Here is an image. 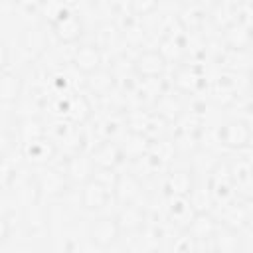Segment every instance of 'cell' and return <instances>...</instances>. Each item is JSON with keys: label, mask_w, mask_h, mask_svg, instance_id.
I'll list each match as a JSON object with an SVG mask.
<instances>
[{"label": "cell", "mask_w": 253, "mask_h": 253, "mask_svg": "<svg viewBox=\"0 0 253 253\" xmlns=\"http://www.w3.org/2000/svg\"><path fill=\"white\" fill-rule=\"evenodd\" d=\"M36 192H38V200L42 198H47V200H53V198H59L67 192V188L71 186L69 180L65 178L63 170H57V168H43L36 178Z\"/></svg>", "instance_id": "cell-1"}, {"label": "cell", "mask_w": 253, "mask_h": 253, "mask_svg": "<svg viewBox=\"0 0 253 253\" xmlns=\"http://www.w3.org/2000/svg\"><path fill=\"white\" fill-rule=\"evenodd\" d=\"M121 237V227L115 215H103L91 221L89 225V241L97 249H109L113 247Z\"/></svg>", "instance_id": "cell-2"}, {"label": "cell", "mask_w": 253, "mask_h": 253, "mask_svg": "<svg viewBox=\"0 0 253 253\" xmlns=\"http://www.w3.org/2000/svg\"><path fill=\"white\" fill-rule=\"evenodd\" d=\"M53 36L63 43H75L83 36V22L71 10H61L51 22Z\"/></svg>", "instance_id": "cell-3"}, {"label": "cell", "mask_w": 253, "mask_h": 253, "mask_svg": "<svg viewBox=\"0 0 253 253\" xmlns=\"http://www.w3.org/2000/svg\"><path fill=\"white\" fill-rule=\"evenodd\" d=\"M63 174L69 180V184H85L93 178L95 174V164L91 160V154H83V152H75L65 160L63 166Z\"/></svg>", "instance_id": "cell-4"}, {"label": "cell", "mask_w": 253, "mask_h": 253, "mask_svg": "<svg viewBox=\"0 0 253 253\" xmlns=\"http://www.w3.org/2000/svg\"><path fill=\"white\" fill-rule=\"evenodd\" d=\"M111 196H113V192L107 186H103L101 182L91 178L89 182H85L81 186V208L85 211H99L109 204Z\"/></svg>", "instance_id": "cell-5"}, {"label": "cell", "mask_w": 253, "mask_h": 253, "mask_svg": "<svg viewBox=\"0 0 253 253\" xmlns=\"http://www.w3.org/2000/svg\"><path fill=\"white\" fill-rule=\"evenodd\" d=\"M219 140L233 150H243L251 144V128L243 121H231L219 130Z\"/></svg>", "instance_id": "cell-6"}, {"label": "cell", "mask_w": 253, "mask_h": 253, "mask_svg": "<svg viewBox=\"0 0 253 253\" xmlns=\"http://www.w3.org/2000/svg\"><path fill=\"white\" fill-rule=\"evenodd\" d=\"M142 192V184L134 174H117L115 186H113V196L119 206H128L138 200Z\"/></svg>", "instance_id": "cell-7"}, {"label": "cell", "mask_w": 253, "mask_h": 253, "mask_svg": "<svg viewBox=\"0 0 253 253\" xmlns=\"http://www.w3.org/2000/svg\"><path fill=\"white\" fill-rule=\"evenodd\" d=\"M101 61H103V53L95 43H79L73 51V65L85 75L99 71Z\"/></svg>", "instance_id": "cell-8"}, {"label": "cell", "mask_w": 253, "mask_h": 253, "mask_svg": "<svg viewBox=\"0 0 253 253\" xmlns=\"http://www.w3.org/2000/svg\"><path fill=\"white\" fill-rule=\"evenodd\" d=\"M134 71L144 77V79H156L164 73V67H166V61L164 57L158 53V49H144L138 53V57L134 59L132 63Z\"/></svg>", "instance_id": "cell-9"}, {"label": "cell", "mask_w": 253, "mask_h": 253, "mask_svg": "<svg viewBox=\"0 0 253 253\" xmlns=\"http://www.w3.org/2000/svg\"><path fill=\"white\" fill-rule=\"evenodd\" d=\"M123 158H125L123 148L117 142H111V140L101 142L91 152V160L95 164V170H115L123 162Z\"/></svg>", "instance_id": "cell-10"}, {"label": "cell", "mask_w": 253, "mask_h": 253, "mask_svg": "<svg viewBox=\"0 0 253 253\" xmlns=\"http://www.w3.org/2000/svg\"><path fill=\"white\" fill-rule=\"evenodd\" d=\"M121 227V233H136L144 227L146 223V213L142 208H138L136 204H128V206H121V211L115 215Z\"/></svg>", "instance_id": "cell-11"}, {"label": "cell", "mask_w": 253, "mask_h": 253, "mask_svg": "<svg viewBox=\"0 0 253 253\" xmlns=\"http://www.w3.org/2000/svg\"><path fill=\"white\" fill-rule=\"evenodd\" d=\"M211 239H213V249L219 253H241L239 231L229 225H217Z\"/></svg>", "instance_id": "cell-12"}, {"label": "cell", "mask_w": 253, "mask_h": 253, "mask_svg": "<svg viewBox=\"0 0 253 253\" xmlns=\"http://www.w3.org/2000/svg\"><path fill=\"white\" fill-rule=\"evenodd\" d=\"M217 221L206 213V211H198L192 215V219L188 221V233L196 239V241H204V239H211L215 229H217Z\"/></svg>", "instance_id": "cell-13"}, {"label": "cell", "mask_w": 253, "mask_h": 253, "mask_svg": "<svg viewBox=\"0 0 253 253\" xmlns=\"http://www.w3.org/2000/svg\"><path fill=\"white\" fill-rule=\"evenodd\" d=\"M166 188L174 198L186 200L194 192V176L190 170H172L166 178Z\"/></svg>", "instance_id": "cell-14"}, {"label": "cell", "mask_w": 253, "mask_h": 253, "mask_svg": "<svg viewBox=\"0 0 253 253\" xmlns=\"http://www.w3.org/2000/svg\"><path fill=\"white\" fill-rule=\"evenodd\" d=\"M22 89H24V81L18 73L14 71H2L0 73V101L6 105L16 103L22 97Z\"/></svg>", "instance_id": "cell-15"}, {"label": "cell", "mask_w": 253, "mask_h": 253, "mask_svg": "<svg viewBox=\"0 0 253 253\" xmlns=\"http://www.w3.org/2000/svg\"><path fill=\"white\" fill-rule=\"evenodd\" d=\"M55 154V148L49 140H45L43 136L38 138V140H32V142H26V156L30 160H36V162H45L49 160L51 156Z\"/></svg>", "instance_id": "cell-16"}, {"label": "cell", "mask_w": 253, "mask_h": 253, "mask_svg": "<svg viewBox=\"0 0 253 253\" xmlns=\"http://www.w3.org/2000/svg\"><path fill=\"white\" fill-rule=\"evenodd\" d=\"M233 186L231 168L227 164H219L211 174V192L215 196H225Z\"/></svg>", "instance_id": "cell-17"}, {"label": "cell", "mask_w": 253, "mask_h": 253, "mask_svg": "<svg viewBox=\"0 0 253 253\" xmlns=\"http://www.w3.org/2000/svg\"><path fill=\"white\" fill-rule=\"evenodd\" d=\"M47 43V38H45V32L42 28H30L26 30L24 34V45L26 49L30 51H42Z\"/></svg>", "instance_id": "cell-18"}, {"label": "cell", "mask_w": 253, "mask_h": 253, "mask_svg": "<svg viewBox=\"0 0 253 253\" xmlns=\"http://www.w3.org/2000/svg\"><path fill=\"white\" fill-rule=\"evenodd\" d=\"M89 77H91V79H89V87H91L97 95H105V93L113 87V75H111L109 71L99 69V71L91 73Z\"/></svg>", "instance_id": "cell-19"}, {"label": "cell", "mask_w": 253, "mask_h": 253, "mask_svg": "<svg viewBox=\"0 0 253 253\" xmlns=\"http://www.w3.org/2000/svg\"><path fill=\"white\" fill-rule=\"evenodd\" d=\"M69 115H71V119H73L75 123H83V121L91 115V105H89V101H87L85 97H75V99H71V103H69Z\"/></svg>", "instance_id": "cell-20"}, {"label": "cell", "mask_w": 253, "mask_h": 253, "mask_svg": "<svg viewBox=\"0 0 253 253\" xmlns=\"http://www.w3.org/2000/svg\"><path fill=\"white\" fill-rule=\"evenodd\" d=\"M225 30H227V42L233 47H245L249 43V30L247 28H241L239 24H231Z\"/></svg>", "instance_id": "cell-21"}, {"label": "cell", "mask_w": 253, "mask_h": 253, "mask_svg": "<svg viewBox=\"0 0 253 253\" xmlns=\"http://www.w3.org/2000/svg\"><path fill=\"white\" fill-rule=\"evenodd\" d=\"M198 75H194L190 69H180L178 71V75H176V85H178V89H182V91H194L196 89V85H198Z\"/></svg>", "instance_id": "cell-22"}, {"label": "cell", "mask_w": 253, "mask_h": 253, "mask_svg": "<svg viewBox=\"0 0 253 253\" xmlns=\"http://www.w3.org/2000/svg\"><path fill=\"white\" fill-rule=\"evenodd\" d=\"M158 107H160V113H162L166 119H170V121L180 115V105H178V101H174V97H170V95H164V97L158 101Z\"/></svg>", "instance_id": "cell-23"}, {"label": "cell", "mask_w": 253, "mask_h": 253, "mask_svg": "<svg viewBox=\"0 0 253 253\" xmlns=\"http://www.w3.org/2000/svg\"><path fill=\"white\" fill-rule=\"evenodd\" d=\"M130 8H132V12L136 14V16H144V14H148V12H152V10H156L158 8V4L156 2H152V0H146V2H132L130 4Z\"/></svg>", "instance_id": "cell-24"}, {"label": "cell", "mask_w": 253, "mask_h": 253, "mask_svg": "<svg viewBox=\"0 0 253 253\" xmlns=\"http://www.w3.org/2000/svg\"><path fill=\"white\" fill-rule=\"evenodd\" d=\"M10 237V221L6 215L0 213V245Z\"/></svg>", "instance_id": "cell-25"}, {"label": "cell", "mask_w": 253, "mask_h": 253, "mask_svg": "<svg viewBox=\"0 0 253 253\" xmlns=\"http://www.w3.org/2000/svg\"><path fill=\"white\" fill-rule=\"evenodd\" d=\"M8 63H10V51H8L6 43H4V42H0V73H2V71H6Z\"/></svg>", "instance_id": "cell-26"}, {"label": "cell", "mask_w": 253, "mask_h": 253, "mask_svg": "<svg viewBox=\"0 0 253 253\" xmlns=\"http://www.w3.org/2000/svg\"><path fill=\"white\" fill-rule=\"evenodd\" d=\"M206 253H219V251H215V249L211 247V249H210V251H206Z\"/></svg>", "instance_id": "cell-27"}]
</instances>
